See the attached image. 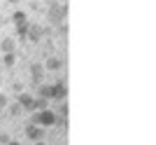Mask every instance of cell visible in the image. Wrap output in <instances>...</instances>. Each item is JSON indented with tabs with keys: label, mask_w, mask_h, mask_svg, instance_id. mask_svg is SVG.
Segmentation results:
<instances>
[{
	"label": "cell",
	"mask_w": 156,
	"mask_h": 145,
	"mask_svg": "<svg viewBox=\"0 0 156 145\" xmlns=\"http://www.w3.org/2000/svg\"><path fill=\"white\" fill-rule=\"evenodd\" d=\"M61 122V117L51 108H44V110H35V117H33V124H40V126H56Z\"/></svg>",
	"instance_id": "1"
},
{
	"label": "cell",
	"mask_w": 156,
	"mask_h": 145,
	"mask_svg": "<svg viewBox=\"0 0 156 145\" xmlns=\"http://www.w3.org/2000/svg\"><path fill=\"white\" fill-rule=\"evenodd\" d=\"M65 12H68V7H65V5H51V7H49V12H47V17H49L51 24H61L63 17H65Z\"/></svg>",
	"instance_id": "2"
},
{
	"label": "cell",
	"mask_w": 156,
	"mask_h": 145,
	"mask_svg": "<svg viewBox=\"0 0 156 145\" xmlns=\"http://www.w3.org/2000/svg\"><path fill=\"white\" fill-rule=\"evenodd\" d=\"M26 136H28V140H33V143H35V140H42L44 138V126L30 122V124L26 126Z\"/></svg>",
	"instance_id": "3"
},
{
	"label": "cell",
	"mask_w": 156,
	"mask_h": 145,
	"mask_svg": "<svg viewBox=\"0 0 156 145\" xmlns=\"http://www.w3.org/2000/svg\"><path fill=\"white\" fill-rule=\"evenodd\" d=\"M44 35V28L37 26V24H28V31H26V40L28 42H40Z\"/></svg>",
	"instance_id": "4"
},
{
	"label": "cell",
	"mask_w": 156,
	"mask_h": 145,
	"mask_svg": "<svg viewBox=\"0 0 156 145\" xmlns=\"http://www.w3.org/2000/svg\"><path fill=\"white\" fill-rule=\"evenodd\" d=\"M49 101H61L65 99V84L63 82H54V84H49Z\"/></svg>",
	"instance_id": "5"
},
{
	"label": "cell",
	"mask_w": 156,
	"mask_h": 145,
	"mask_svg": "<svg viewBox=\"0 0 156 145\" xmlns=\"http://www.w3.org/2000/svg\"><path fill=\"white\" fill-rule=\"evenodd\" d=\"M33 101H35V96H30V94H26V91H19V96H16V103H19L23 110H30V112H33Z\"/></svg>",
	"instance_id": "6"
},
{
	"label": "cell",
	"mask_w": 156,
	"mask_h": 145,
	"mask_svg": "<svg viewBox=\"0 0 156 145\" xmlns=\"http://www.w3.org/2000/svg\"><path fill=\"white\" fill-rule=\"evenodd\" d=\"M30 77H33V84H40V80L44 77V66H42V63H33L30 66Z\"/></svg>",
	"instance_id": "7"
},
{
	"label": "cell",
	"mask_w": 156,
	"mask_h": 145,
	"mask_svg": "<svg viewBox=\"0 0 156 145\" xmlns=\"http://www.w3.org/2000/svg\"><path fill=\"white\" fill-rule=\"evenodd\" d=\"M42 66H44V70L56 72V70H61V68H63V61H61V59H56V56H49V59H47L44 63H42Z\"/></svg>",
	"instance_id": "8"
},
{
	"label": "cell",
	"mask_w": 156,
	"mask_h": 145,
	"mask_svg": "<svg viewBox=\"0 0 156 145\" xmlns=\"http://www.w3.org/2000/svg\"><path fill=\"white\" fill-rule=\"evenodd\" d=\"M0 49H2V54H5V52H14V49H16V42H14V38H5L2 42H0Z\"/></svg>",
	"instance_id": "9"
},
{
	"label": "cell",
	"mask_w": 156,
	"mask_h": 145,
	"mask_svg": "<svg viewBox=\"0 0 156 145\" xmlns=\"http://www.w3.org/2000/svg\"><path fill=\"white\" fill-rule=\"evenodd\" d=\"M16 26V35H19L21 42H26V31H28V21H21V24H14Z\"/></svg>",
	"instance_id": "10"
},
{
	"label": "cell",
	"mask_w": 156,
	"mask_h": 145,
	"mask_svg": "<svg viewBox=\"0 0 156 145\" xmlns=\"http://www.w3.org/2000/svg\"><path fill=\"white\" fill-rule=\"evenodd\" d=\"M44 108H49V99H42V96H37V99L33 101V112H35V110H44Z\"/></svg>",
	"instance_id": "11"
},
{
	"label": "cell",
	"mask_w": 156,
	"mask_h": 145,
	"mask_svg": "<svg viewBox=\"0 0 156 145\" xmlns=\"http://www.w3.org/2000/svg\"><path fill=\"white\" fill-rule=\"evenodd\" d=\"M2 63H5L7 68H12L14 63H16V54H14V52H5V56H2Z\"/></svg>",
	"instance_id": "12"
},
{
	"label": "cell",
	"mask_w": 156,
	"mask_h": 145,
	"mask_svg": "<svg viewBox=\"0 0 156 145\" xmlns=\"http://www.w3.org/2000/svg\"><path fill=\"white\" fill-rule=\"evenodd\" d=\"M7 110H9V115H12V117H16V115H21V110H23V108H21L19 103H7Z\"/></svg>",
	"instance_id": "13"
},
{
	"label": "cell",
	"mask_w": 156,
	"mask_h": 145,
	"mask_svg": "<svg viewBox=\"0 0 156 145\" xmlns=\"http://www.w3.org/2000/svg\"><path fill=\"white\" fill-rule=\"evenodd\" d=\"M12 21L14 24H21V21H28V19H26V14L21 12V9H16V12L12 14Z\"/></svg>",
	"instance_id": "14"
},
{
	"label": "cell",
	"mask_w": 156,
	"mask_h": 145,
	"mask_svg": "<svg viewBox=\"0 0 156 145\" xmlns=\"http://www.w3.org/2000/svg\"><path fill=\"white\" fill-rule=\"evenodd\" d=\"M7 103H9V99H7L5 94L0 91V110H5V108H7Z\"/></svg>",
	"instance_id": "15"
},
{
	"label": "cell",
	"mask_w": 156,
	"mask_h": 145,
	"mask_svg": "<svg viewBox=\"0 0 156 145\" xmlns=\"http://www.w3.org/2000/svg\"><path fill=\"white\" fill-rule=\"evenodd\" d=\"M37 94L42 96V99H49V96H47V94H49V87H47V84H42V87L37 89Z\"/></svg>",
	"instance_id": "16"
},
{
	"label": "cell",
	"mask_w": 156,
	"mask_h": 145,
	"mask_svg": "<svg viewBox=\"0 0 156 145\" xmlns=\"http://www.w3.org/2000/svg\"><path fill=\"white\" fill-rule=\"evenodd\" d=\"M9 140H12V138H9V133H0V143H2V145H7Z\"/></svg>",
	"instance_id": "17"
},
{
	"label": "cell",
	"mask_w": 156,
	"mask_h": 145,
	"mask_svg": "<svg viewBox=\"0 0 156 145\" xmlns=\"http://www.w3.org/2000/svg\"><path fill=\"white\" fill-rule=\"evenodd\" d=\"M7 145H21V143H19V140H9Z\"/></svg>",
	"instance_id": "18"
},
{
	"label": "cell",
	"mask_w": 156,
	"mask_h": 145,
	"mask_svg": "<svg viewBox=\"0 0 156 145\" xmlns=\"http://www.w3.org/2000/svg\"><path fill=\"white\" fill-rule=\"evenodd\" d=\"M7 2H12V5H19L21 0H7Z\"/></svg>",
	"instance_id": "19"
},
{
	"label": "cell",
	"mask_w": 156,
	"mask_h": 145,
	"mask_svg": "<svg viewBox=\"0 0 156 145\" xmlns=\"http://www.w3.org/2000/svg\"><path fill=\"white\" fill-rule=\"evenodd\" d=\"M33 145H47V143H42V140H35V143H33Z\"/></svg>",
	"instance_id": "20"
},
{
	"label": "cell",
	"mask_w": 156,
	"mask_h": 145,
	"mask_svg": "<svg viewBox=\"0 0 156 145\" xmlns=\"http://www.w3.org/2000/svg\"><path fill=\"white\" fill-rule=\"evenodd\" d=\"M0 84H2V80H0Z\"/></svg>",
	"instance_id": "21"
}]
</instances>
